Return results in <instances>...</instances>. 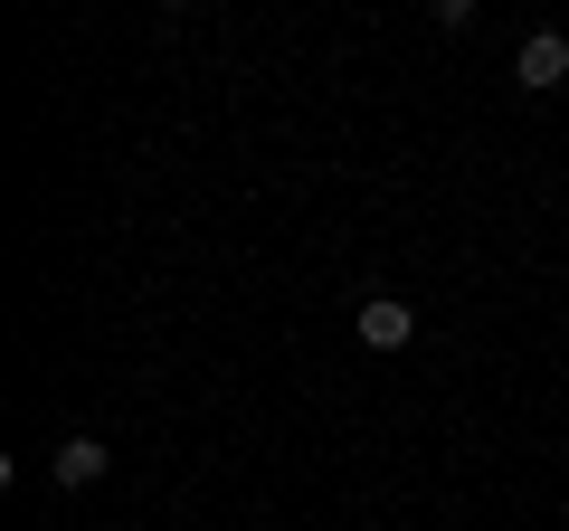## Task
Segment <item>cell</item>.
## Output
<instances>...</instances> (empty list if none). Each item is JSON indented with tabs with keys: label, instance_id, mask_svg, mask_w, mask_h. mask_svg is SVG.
<instances>
[{
	"label": "cell",
	"instance_id": "cell-1",
	"mask_svg": "<svg viewBox=\"0 0 569 531\" xmlns=\"http://www.w3.org/2000/svg\"><path fill=\"white\" fill-rule=\"evenodd\" d=\"M512 86H522V96H550V86H569V39H560V29H531V39H522V58H512Z\"/></svg>",
	"mask_w": 569,
	"mask_h": 531
},
{
	"label": "cell",
	"instance_id": "cell-2",
	"mask_svg": "<svg viewBox=\"0 0 569 531\" xmlns=\"http://www.w3.org/2000/svg\"><path fill=\"white\" fill-rule=\"evenodd\" d=\"M418 342V313L399 294H361V351H408Z\"/></svg>",
	"mask_w": 569,
	"mask_h": 531
},
{
	"label": "cell",
	"instance_id": "cell-3",
	"mask_svg": "<svg viewBox=\"0 0 569 531\" xmlns=\"http://www.w3.org/2000/svg\"><path fill=\"white\" fill-rule=\"evenodd\" d=\"M48 465H58V484L77 493V484H104V465H114V455H104V437H58V455H48Z\"/></svg>",
	"mask_w": 569,
	"mask_h": 531
},
{
	"label": "cell",
	"instance_id": "cell-4",
	"mask_svg": "<svg viewBox=\"0 0 569 531\" xmlns=\"http://www.w3.org/2000/svg\"><path fill=\"white\" fill-rule=\"evenodd\" d=\"M427 10H437V29H466L475 20V0H427Z\"/></svg>",
	"mask_w": 569,
	"mask_h": 531
},
{
	"label": "cell",
	"instance_id": "cell-5",
	"mask_svg": "<svg viewBox=\"0 0 569 531\" xmlns=\"http://www.w3.org/2000/svg\"><path fill=\"white\" fill-rule=\"evenodd\" d=\"M162 10H190V0H162Z\"/></svg>",
	"mask_w": 569,
	"mask_h": 531
}]
</instances>
